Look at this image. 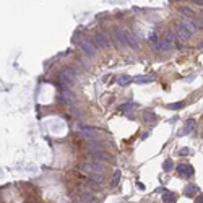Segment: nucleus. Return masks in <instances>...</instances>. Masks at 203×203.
<instances>
[{
    "label": "nucleus",
    "instance_id": "1",
    "mask_svg": "<svg viewBox=\"0 0 203 203\" xmlns=\"http://www.w3.org/2000/svg\"><path fill=\"white\" fill-rule=\"evenodd\" d=\"M78 169L83 172H88V174H93V172L103 174L104 172V167L99 162H81V164H78Z\"/></svg>",
    "mask_w": 203,
    "mask_h": 203
},
{
    "label": "nucleus",
    "instance_id": "2",
    "mask_svg": "<svg viewBox=\"0 0 203 203\" xmlns=\"http://www.w3.org/2000/svg\"><path fill=\"white\" fill-rule=\"evenodd\" d=\"M78 44H80V47L86 52L89 57H94L96 55V49H94V44L91 41H88L86 37H81V39H78Z\"/></svg>",
    "mask_w": 203,
    "mask_h": 203
},
{
    "label": "nucleus",
    "instance_id": "3",
    "mask_svg": "<svg viewBox=\"0 0 203 203\" xmlns=\"http://www.w3.org/2000/svg\"><path fill=\"white\" fill-rule=\"evenodd\" d=\"M94 42H96V46H99L101 49H109L111 47V41H109V37L106 33H98L94 37Z\"/></svg>",
    "mask_w": 203,
    "mask_h": 203
},
{
    "label": "nucleus",
    "instance_id": "4",
    "mask_svg": "<svg viewBox=\"0 0 203 203\" xmlns=\"http://www.w3.org/2000/svg\"><path fill=\"white\" fill-rule=\"evenodd\" d=\"M176 34H177L179 39H182V41H189V39L192 37V33L184 25H177L176 26Z\"/></svg>",
    "mask_w": 203,
    "mask_h": 203
},
{
    "label": "nucleus",
    "instance_id": "5",
    "mask_svg": "<svg viewBox=\"0 0 203 203\" xmlns=\"http://www.w3.org/2000/svg\"><path fill=\"white\" fill-rule=\"evenodd\" d=\"M114 39L117 42V47H125L127 46V39H125V31L122 29H114Z\"/></svg>",
    "mask_w": 203,
    "mask_h": 203
},
{
    "label": "nucleus",
    "instance_id": "6",
    "mask_svg": "<svg viewBox=\"0 0 203 203\" xmlns=\"http://www.w3.org/2000/svg\"><path fill=\"white\" fill-rule=\"evenodd\" d=\"M80 133L88 140H96V137H98V130L93 127H80Z\"/></svg>",
    "mask_w": 203,
    "mask_h": 203
},
{
    "label": "nucleus",
    "instance_id": "7",
    "mask_svg": "<svg viewBox=\"0 0 203 203\" xmlns=\"http://www.w3.org/2000/svg\"><path fill=\"white\" fill-rule=\"evenodd\" d=\"M125 39H127V44L133 49H140V41L138 37L133 34L132 31H125Z\"/></svg>",
    "mask_w": 203,
    "mask_h": 203
},
{
    "label": "nucleus",
    "instance_id": "8",
    "mask_svg": "<svg viewBox=\"0 0 203 203\" xmlns=\"http://www.w3.org/2000/svg\"><path fill=\"white\" fill-rule=\"evenodd\" d=\"M177 172L182 177H192L193 176V169H192L190 164H179L177 166Z\"/></svg>",
    "mask_w": 203,
    "mask_h": 203
},
{
    "label": "nucleus",
    "instance_id": "9",
    "mask_svg": "<svg viewBox=\"0 0 203 203\" xmlns=\"http://www.w3.org/2000/svg\"><path fill=\"white\" fill-rule=\"evenodd\" d=\"M88 150L91 151V153H98V151H104V146L101 145L99 142H93V140H89V143H88Z\"/></svg>",
    "mask_w": 203,
    "mask_h": 203
},
{
    "label": "nucleus",
    "instance_id": "10",
    "mask_svg": "<svg viewBox=\"0 0 203 203\" xmlns=\"http://www.w3.org/2000/svg\"><path fill=\"white\" fill-rule=\"evenodd\" d=\"M154 47H156V50H161V52H167V50L172 47V44H169L166 39H162V41H158V42L154 44Z\"/></svg>",
    "mask_w": 203,
    "mask_h": 203
},
{
    "label": "nucleus",
    "instance_id": "11",
    "mask_svg": "<svg viewBox=\"0 0 203 203\" xmlns=\"http://www.w3.org/2000/svg\"><path fill=\"white\" fill-rule=\"evenodd\" d=\"M143 119H145L146 123H151V125H153V123L158 122V115L154 114L153 111H146L145 114H143Z\"/></svg>",
    "mask_w": 203,
    "mask_h": 203
},
{
    "label": "nucleus",
    "instance_id": "12",
    "mask_svg": "<svg viewBox=\"0 0 203 203\" xmlns=\"http://www.w3.org/2000/svg\"><path fill=\"white\" fill-rule=\"evenodd\" d=\"M60 76H62V78H65V80H68L70 83H72L73 80H75V73H73V70H72V68H65V70H62Z\"/></svg>",
    "mask_w": 203,
    "mask_h": 203
},
{
    "label": "nucleus",
    "instance_id": "13",
    "mask_svg": "<svg viewBox=\"0 0 203 203\" xmlns=\"http://www.w3.org/2000/svg\"><path fill=\"white\" fill-rule=\"evenodd\" d=\"M132 81H133V78L128 76V75H120L119 78H117V83H119L120 86H127V84L132 83Z\"/></svg>",
    "mask_w": 203,
    "mask_h": 203
},
{
    "label": "nucleus",
    "instance_id": "14",
    "mask_svg": "<svg viewBox=\"0 0 203 203\" xmlns=\"http://www.w3.org/2000/svg\"><path fill=\"white\" fill-rule=\"evenodd\" d=\"M164 39H166L169 44H176L177 42V34H176V33H172V31H166Z\"/></svg>",
    "mask_w": 203,
    "mask_h": 203
},
{
    "label": "nucleus",
    "instance_id": "15",
    "mask_svg": "<svg viewBox=\"0 0 203 203\" xmlns=\"http://www.w3.org/2000/svg\"><path fill=\"white\" fill-rule=\"evenodd\" d=\"M162 201L164 203H174L176 201V195H174L172 192H164V193H162Z\"/></svg>",
    "mask_w": 203,
    "mask_h": 203
},
{
    "label": "nucleus",
    "instance_id": "16",
    "mask_svg": "<svg viewBox=\"0 0 203 203\" xmlns=\"http://www.w3.org/2000/svg\"><path fill=\"white\" fill-rule=\"evenodd\" d=\"M195 192H198V187L197 185H189L187 190H185V197H193Z\"/></svg>",
    "mask_w": 203,
    "mask_h": 203
},
{
    "label": "nucleus",
    "instance_id": "17",
    "mask_svg": "<svg viewBox=\"0 0 203 203\" xmlns=\"http://www.w3.org/2000/svg\"><path fill=\"white\" fill-rule=\"evenodd\" d=\"M89 179H91V180H94V182H98V184H101V182L104 180L103 174H98V172H93V174H89Z\"/></svg>",
    "mask_w": 203,
    "mask_h": 203
},
{
    "label": "nucleus",
    "instance_id": "18",
    "mask_svg": "<svg viewBox=\"0 0 203 203\" xmlns=\"http://www.w3.org/2000/svg\"><path fill=\"white\" fill-rule=\"evenodd\" d=\"M153 81V76H137L135 78V83H151Z\"/></svg>",
    "mask_w": 203,
    "mask_h": 203
},
{
    "label": "nucleus",
    "instance_id": "19",
    "mask_svg": "<svg viewBox=\"0 0 203 203\" xmlns=\"http://www.w3.org/2000/svg\"><path fill=\"white\" fill-rule=\"evenodd\" d=\"M193 123H195V122L192 120V119L187 120V123H185V127H184V130L180 132V133H190V132H192V128H193Z\"/></svg>",
    "mask_w": 203,
    "mask_h": 203
},
{
    "label": "nucleus",
    "instance_id": "20",
    "mask_svg": "<svg viewBox=\"0 0 203 203\" xmlns=\"http://www.w3.org/2000/svg\"><path fill=\"white\" fill-rule=\"evenodd\" d=\"M179 12L182 13V15H185V16H190V18H193V12H192L190 8H187V7H179Z\"/></svg>",
    "mask_w": 203,
    "mask_h": 203
},
{
    "label": "nucleus",
    "instance_id": "21",
    "mask_svg": "<svg viewBox=\"0 0 203 203\" xmlns=\"http://www.w3.org/2000/svg\"><path fill=\"white\" fill-rule=\"evenodd\" d=\"M80 203H94V198L89 193H84L83 197H80Z\"/></svg>",
    "mask_w": 203,
    "mask_h": 203
},
{
    "label": "nucleus",
    "instance_id": "22",
    "mask_svg": "<svg viewBox=\"0 0 203 203\" xmlns=\"http://www.w3.org/2000/svg\"><path fill=\"white\" fill-rule=\"evenodd\" d=\"M182 25H184L185 28H187V29H189L190 33H195V29H197V28H195V25H193V23H192V21H190V20H185V21H184V23H182Z\"/></svg>",
    "mask_w": 203,
    "mask_h": 203
},
{
    "label": "nucleus",
    "instance_id": "23",
    "mask_svg": "<svg viewBox=\"0 0 203 203\" xmlns=\"http://www.w3.org/2000/svg\"><path fill=\"white\" fill-rule=\"evenodd\" d=\"M120 177H122V174H120V171H119V169H117V171L114 172V177H112V185H117V184H119V180H120Z\"/></svg>",
    "mask_w": 203,
    "mask_h": 203
},
{
    "label": "nucleus",
    "instance_id": "24",
    "mask_svg": "<svg viewBox=\"0 0 203 203\" xmlns=\"http://www.w3.org/2000/svg\"><path fill=\"white\" fill-rule=\"evenodd\" d=\"M184 107V103H172V104H167V109H172V111H177V109H182Z\"/></svg>",
    "mask_w": 203,
    "mask_h": 203
},
{
    "label": "nucleus",
    "instance_id": "25",
    "mask_svg": "<svg viewBox=\"0 0 203 203\" xmlns=\"http://www.w3.org/2000/svg\"><path fill=\"white\" fill-rule=\"evenodd\" d=\"M172 167H174V162H172L171 159H166V161H164V164H162V169H164L166 172H167V171H171Z\"/></svg>",
    "mask_w": 203,
    "mask_h": 203
},
{
    "label": "nucleus",
    "instance_id": "26",
    "mask_svg": "<svg viewBox=\"0 0 203 203\" xmlns=\"http://www.w3.org/2000/svg\"><path fill=\"white\" fill-rule=\"evenodd\" d=\"M72 98H73V96L72 94H68V93H64V96H62V99H64V103H67V104H72L73 103V101H72Z\"/></svg>",
    "mask_w": 203,
    "mask_h": 203
},
{
    "label": "nucleus",
    "instance_id": "27",
    "mask_svg": "<svg viewBox=\"0 0 203 203\" xmlns=\"http://www.w3.org/2000/svg\"><path fill=\"white\" fill-rule=\"evenodd\" d=\"M190 21H192V23H193V25H195V28H200V29H203V23H201V21H203V20H201V21H198V20H197V18H192Z\"/></svg>",
    "mask_w": 203,
    "mask_h": 203
},
{
    "label": "nucleus",
    "instance_id": "28",
    "mask_svg": "<svg viewBox=\"0 0 203 203\" xmlns=\"http://www.w3.org/2000/svg\"><path fill=\"white\" fill-rule=\"evenodd\" d=\"M132 107H133V104L132 103H127V104H122L120 106V111L123 112V111H128V109H132Z\"/></svg>",
    "mask_w": 203,
    "mask_h": 203
},
{
    "label": "nucleus",
    "instance_id": "29",
    "mask_svg": "<svg viewBox=\"0 0 203 203\" xmlns=\"http://www.w3.org/2000/svg\"><path fill=\"white\" fill-rule=\"evenodd\" d=\"M179 154L180 156H187V154H190V150L189 148H182V150L179 151Z\"/></svg>",
    "mask_w": 203,
    "mask_h": 203
},
{
    "label": "nucleus",
    "instance_id": "30",
    "mask_svg": "<svg viewBox=\"0 0 203 203\" xmlns=\"http://www.w3.org/2000/svg\"><path fill=\"white\" fill-rule=\"evenodd\" d=\"M150 39H151V42H158V37H156V34H154V33H151V36H150Z\"/></svg>",
    "mask_w": 203,
    "mask_h": 203
},
{
    "label": "nucleus",
    "instance_id": "31",
    "mask_svg": "<svg viewBox=\"0 0 203 203\" xmlns=\"http://www.w3.org/2000/svg\"><path fill=\"white\" fill-rule=\"evenodd\" d=\"M195 203H203V193H201V195H198V197H197V200H195Z\"/></svg>",
    "mask_w": 203,
    "mask_h": 203
},
{
    "label": "nucleus",
    "instance_id": "32",
    "mask_svg": "<svg viewBox=\"0 0 203 203\" xmlns=\"http://www.w3.org/2000/svg\"><path fill=\"white\" fill-rule=\"evenodd\" d=\"M193 2H195V3H200V5H201V3H203V0H193Z\"/></svg>",
    "mask_w": 203,
    "mask_h": 203
},
{
    "label": "nucleus",
    "instance_id": "33",
    "mask_svg": "<svg viewBox=\"0 0 203 203\" xmlns=\"http://www.w3.org/2000/svg\"><path fill=\"white\" fill-rule=\"evenodd\" d=\"M200 16H201V20H203V10H201V13H200Z\"/></svg>",
    "mask_w": 203,
    "mask_h": 203
}]
</instances>
